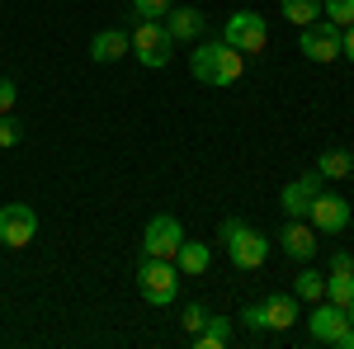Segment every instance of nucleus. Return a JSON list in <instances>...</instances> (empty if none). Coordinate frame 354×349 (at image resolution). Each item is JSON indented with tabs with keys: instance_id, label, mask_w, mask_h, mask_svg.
Masks as SVG:
<instances>
[{
	"instance_id": "nucleus-30",
	"label": "nucleus",
	"mask_w": 354,
	"mask_h": 349,
	"mask_svg": "<svg viewBox=\"0 0 354 349\" xmlns=\"http://www.w3.org/2000/svg\"><path fill=\"white\" fill-rule=\"evenodd\" d=\"M335 349H354V326L345 330V335H340V340H335Z\"/></svg>"
},
{
	"instance_id": "nucleus-3",
	"label": "nucleus",
	"mask_w": 354,
	"mask_h": 349,
	"mask_svg": "<svg viewBox=\"0 0 354 349\" xmlns=\"http://www.w3.org/2000/svg\"><path fill=\"white\" fill-rule=\"evenodd\" d=\"M133 53L147 71H161V66H170V57H175V38H170V28H165L161 19H137Z\"/></svg>"
},
{
	"instance_id": "nucleus-15",
	"label": "nucleus",
	"mask_w": 354,
	"mask_h": 349,
	"mask_svg": "<svg viewBox=\"0 0 354 349\" xmlns=\"http://www.w3.org/2000/svg\"><path fill=\"white\" fill-rule=\"evenodd\" d=\"M260 312H265V330H288V326L302 317V307H298L293 293H270L260 302Z\"/></svg>"
},
{
	"instance_id": "nucleus-28",
	"label": "nucleus",
	"mask_w": 354,
	"mask_h": 349,
	"mask_svg": "<svg viewBox=\"0 0 354 349\" xmlns=\"http://www.w3.org/2000/svg\"><path fill=\"white\" fill-rule=\"evenodd\" d=\"M340 53L354 62V24H350V28H340Z\"/></svg>"
},
{
	"instance_id": "nucleus-22",
	"label": "nucleus",
	"mask_w": 354,
	"mask_h": 349,
	"mask_svg": "<svg viewBox=\"0 0 354 349\" xmlns=\"http://www.w3.org/2000/svg\"><path fill=\"white\" fill-rule=\"evenodd\" d=\"M322 15L335 28H350L354 24V0H322Z\"/></svg>"
},
{
	"instance_id": "nucleus-5",
	"label": "nucleus",
	"mask_w": 354,
	"mask_h": 349,
	"mask_svg": "<svg viewBox=\"0 0 354 349\" xmlns=\"http://www.w3.org/2000/svg\"><path fill=\"white\" fill-rule=\"evenodd\" d=\"M222 43H232L236 53L255 57L270 48V28H265V19L255 15V10H236L232 19H227V28H222Z\"/></svg>"
},
{
	"instance_id": "nucleus-4",
	"label": "nucleus",
	"mask_w": 354,
	"mask_h": 349,
	"mask_svg": "<svg viewBox=\"0 0 354 349\" xmlns=\"http://www.w3.org/2000/svg\"><path fill=\"white\" fill-rule=\"evenodd\" d=\"M137 288L151 307H170L175 293H180V274H175V260H151L142 255V269H137Z\"/></svg>"
},
{
	"instance_id": "nucleus-11",
	"label": "nucleus",
	"mask_w": 354,
	"mask_h": 349,
	"mask_svg": "<svg viewBox=\"0 0 354 349\" xmlns=\"http://www.w3.org/2000/svg\"><path fill=\"white\" fill-rule=\"evenodd\" d=\"M302 57L307 62H335L340 57V28L335 24H307L302 28Z\"/></svg>"
},
{
	"instance_id": "nucleus-29",
	"label": "nucleus",
	"mask_w": 354,
	"mask_h": 349,
	"mask_svg": "<svg viewBox=\"0 0 354 349\" xmlns=\"http://www.w3.org/2000/svg\"><path fill=\"white\" fill-rule=\"evenodd\" d=\"M330 269H354V255L350 250H335V255H330Z\"/></svg>"
},
{
	"instance_id": "nucleus-10",
	"label": "nucleus",
	"mask_w": 354,
	"mask_h": 349,
	"mask_svg": "<svg viewBox=\"0 0 354 349\" xmlns=\"http://www.w3.org/2000/svg\"><path fill=\"white\" fill-rule=\"evenodd\" d=\"M317 194H322V175L312 170V175H302V180H288V185H283L279 208H283V217H307V208H312Z\"/></svg>"
},
{
	"instance_id": "nucleus-2",
	"label": "nucleus",
	"mask_w": 354,
	"mask_h": 349,
	"mask_svg": "<svg viewBox=\"0 0 354 349\" xmlns=\"http://www.w3.org/2000/svg\"><path fill=\"white\" fill-rule=\"evenodd\" d=\"M218 241L227 245V260L236 269H260L265 265V255H270V241H265V232H255V227H245L241 217H227L218 227Z\"/></svg>"
},
{
	"instance_id": "nucleus-23",
	"label": "nucleus",
	"mask_w": 354,
	"mask_h": 349,
	"mask_svg": "<svg viewBox=\"0 0 354 349\" xmlns=\"http://www.w3.org/2000/svg\"><path fill=\"white\" fill-rule=\"evenodd\" d=\"M19 142H24V123H19L15 113H0V151L19 147Z\"/></svg>"
},
{
	"instance_id": "nucleus-19",
	"label": "nucleus",
	"mask_w": 354,
	"mask_h": 349,
	"mask_svg": "<svg viewBox=\"0 0 354 349\" xmlns=\"http://www.w3.org/2000/svg\"><path fill=\"white\" fill-rule=\"evenodd\" d=\"M350 170H354L350 151H322V156H317V175H322V180H345Z\"/></svg>"
},
{
	"instance_id": "nucleus-20",
	"label": "nucleus",
	"mask_w": 354,
	"mask_h": 349,
	"mask_svg": "<svg viewBox=\"0 0 354 349\" xmlns=\"http://www.w3.org/2000/svg\"><path fill=\"white\" fill-rule=\"evenodd\" d=\"M283 19L298 24V28L317 24V19H322V0H283Z\"/></svg>"
},
{
	"instance_id": "nucleus-18",
	"label": "nucleus",
	"mask_w": 354,
	"mask_h": 349,
	"mask_svg": "<svg viewBox=\"0 0 354 349\" xmlns=\"http://www.w3.org/2000/svg\"><path fill=\"white\" fill-rule=\"evenodd\" d=\"M326 302H335V307H350V302H354V269H330Z\"/></svg>"
},
{
	"instance_id": "nucleus-24",
	"label": "nucleus",
	"mask_w": 354,
	"mask_h": 349,
	"mask_svg": "<svg viewBox=\"0 0 354 349\" xmlns=\"http://www.w3.org/2000/svg\"><path fill=\"white\" fill-rule=\"evenodd\" d=\"M203 321H208V307H198V302H189V307H185V317H180L185 335H198V330H203Z\"/></svg>"
},
{
	"instance_id": "nucleus-14",
	"label": "nucleus",
	"mask_w": 354,
	"mask_h": 349,
	"mask_svg": "<svg viewBox=\"0 0 354 349\" xmlns=\"http://www.w3.org/2000/svg\"><path fill=\"white\" fill-rule=\"evenodd\" d=\"M128 53H133V33H123V28H100V33L90 38V57H95L100 66L123 62Z\"/></svg>"
},
{
	"instance_id": "nucleus-21",
	"label": "nucleus",
	"mask_w": 354,
	"mask_h": 349,
	"mask_svg": "<svg viewBox=\"0 0 354 349\" xmlns=\"http://www.w3.org/2000/svg\"><path fill=\"white\" fill-rule=\"evenodd\" d=\"M293 297H298V302H322V297H326V279L312 274V269H302L298 279H293Z\"/></svg>"
},
{
	"instance_id": "nucleus-8",
	"label": "nucleus",
	"mask_w": 354,
	"mask_h": 349,
	"mask_svg": "<svg viewBox=\"0 0 354 349\" xmlns=\"http://www.w3.org/2000/svg\"><path fill=\"white\" fill-rule=\"evenodd\" d=\"M307 217H312V232H322V236H340V232L350 227V203H345L340 194H317L312 208H307Z\"/></svg>"
},
{
	"instance_id": "nucleus-31",
	"label": "nucleus",
	"mask_w": 354,
	"mask_h": 349,
	"mask_svg": "<svg viewBox=\"0 0 354 349\" xmlns=\"http://www.w3.org/2000/svg\"><path fill=\"white\" fill-rule=\"evenodd\" d=\"M345 317H350V326H354V302H350V307H345Z\"/></svg>"
},
{
	"instance_id": "nucleus-17",
	"label": "nucleus",
	"mask_w": 354,
	"mask_h": 349,
	"mask_svg": "<svg viewBox=\"0 0 354 349\" xmlns=\"http://www.w3.org/2000/svg\"><path fill=\"white\" fill-rule=\"evenodd\" d=\"M189 340L198 349H222L227 340H232V321H227V317H208V321H203V330H198V335H189Z\"/></svg>"
},
{
	"instance_id": "nucleus-16",
	"label": "nucleus",
	"mask_w": 354,
	"mask_h": 349,
	"mask_svg": "<svg viewBox=\"0 0 354 349\" xmlns=\"http://www.w3.org/2000/svg\"><path fill=\"white\" fill-rule=\"evenodd\" d=\"M213 265V250L203 241H180V255H175V269H185V274H203V269Z\"/></svg>"
},
{
	"instance_id": "nucleus-27",
	"label": "nucleus",
	"mask_w": 354,
	"mask_h": 349,
	"mask_svg": "<svg viewBox=\"0 0 354 349\" xmlns=\"http://www.w3.org/2000/svg\"><path fill=\"white\" fill-rule=\"evenodd\" d=\"M241 317H245V326H250V330H265V312H260V302H255V307H245Z\"/></svg>"
},
{
	"instance_id": "nucleus-12",
	"label": "nucleus",
	"mask_w": 354,
	"mask_h": 349,
	"mask_svg": "<svg viewBox=\"0 0 354 349\" xmlns=\"http://www.w3.org/2000/svg\"><path fill=\"white\" fill-rule=\"evenodd\" d=\"M279 250H283L288 260H298V265H302V260L317 255V232H312L302 217H288V227L279 232Z\"/></svg>"
},
{
	"instance_id": "nucleus-9",
	"label": "nucleus",
	"mask_w": 354,
	"mask_h": 349,
	"mask_svg": "<svg viewBox=\"0 0 354 349\" xmlns=\"http://www.w3.org/2000/svg\"><path fill=\"white\" fill-rule=\"evenodd\" d=\"M307 330H312V340L317 345H335L345 330H350V317H345V307H335V302H317V312L307 317Z\"/></svg>"
},
{
	"instance_id": "nucleus-25",
	"label": "nucleus",
	"mask_w": 354,
	"mask_h": 349,
	"mask_svg": "<svg viewBox=\"0 0 354 349\" xmlns=\"http://www.w3.org/2000/svg\"><path fill=\"white\" fill-rule=\"evenodd\" d=\"M170 5H175V0H133V15L137 19H161Z\"/></svg>"
},
{
	"instance_id": "nucleus-7",
	"label": "nucleus",
	"mask_w": 354,
	"mask_h": 349,
	"mask_svg": "<svg viewBox=\"0 0 354 349\" xmlns=\"http://www.w3.org/2000/svg\"><path fill=\"white\" fill-rule=\"evenodd\" d=\"M33 236H38V213H33L28 203H5V208H0V245L24 250Z\"/></svg>"
},
{
	"instance_id": "nucleus-6",
	"label": "nucleus",
	"mask_w": 354,
	"mask_h": 349,
	"mask_svg": "<svg viewBox=\"0 0 354 349\" xmlns=\"http://www.w3.org/2000/svg\"><path fill=\"white\" fill-rule=\"evenodd\" d=\"M180 241H185L180 222L170 213H161V217H151L147 232H142V255H151V260H175V255H180Z\"/></svg>"
},
{
	"instance_id": "nucleus-1",
	"label": "nucleus",
	"mask_w": 354,
	"mask_h": 349,
	"mask_svg": "<svg viewBox=\"0 0 354 349\" xmlns=\"http://www.w3.org/2000/svg\"><path fill=\"white\" fill-rule=\"evenodd\" d=\"M189 71L198 85H232L245 71V53H236L232 43H198L189 53Z\"/></svg>"
},
{
	"instance_id": "nucleus-13",
	"label": "nucleus",
	"mask_w": 354,
	"mask_h": 349,
	"mask_svg": "<svg viewBox=\"0 0 354 349\" xmlns=\"http://www.w3.org/2000/svg\"><path fill=\"white\" fill-rule=\"evenodd\" d=\"M161 24L170 28V38H175V43H189V38H203L208 19H203V10H194V5H170Z\"/></svg>"
},
{
	"instance_id": "nucleus-26",
	"label": "nucleus",
	"mask_w": 354,
	"mask_h": 349,
	"mask_svg": "<svg viewBox=\"0 0 354 349\" xmlns=\"http://www.w3.org/2000/svg\"><path fill=\"white\" fill-rule=\"evenodd\" d=\"M15 100H19V85L0 76V113H10V109H15Z\"/></svg>"
}]
</instances>
